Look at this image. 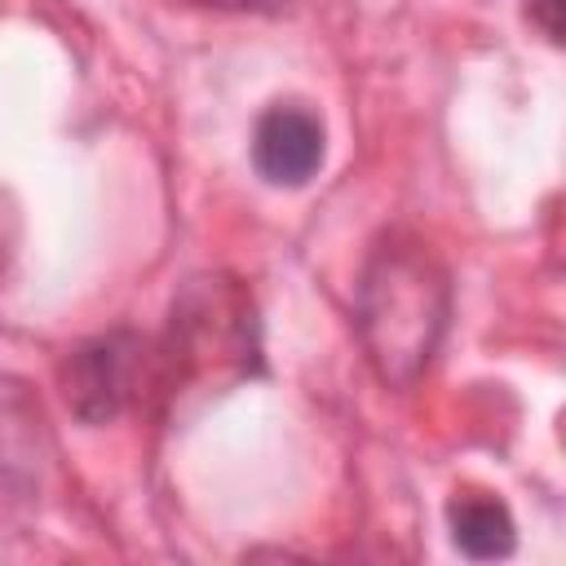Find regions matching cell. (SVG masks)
<instances>
[{"mask_svg":"<svg viewBox=\"0 0 566 566\" xmlns=\"http://www.w3.org/2000/svg\"><path fill=\"white\" fill-rule=\"evenodd\" d=\"M526 18L544 31L548 44H562V0H526Z\"/></svg>","mask_w":566,"mask_h":566,"instance_id":"obj_6","label":"cell"},{"mask_svg":"<svg viewBox=\"0 0 566 566\" xmlns=\"http://www.w3.org/2000/svg\"><path fill=\"white\" fill-rule=\"evenodd\" d=\"M447 517H451V539H455V548L464 557L491 562V557H509L513 553L517 531H513L509 509L495 495H478V491L455 495Z\"/></svg>","mask_w":566,"mask_h":566,"instance_id":"obj_5","label":"cell"},{"mask_svg":"<svg viewBox=\"0 0 566 566\" xmlns=\"http://www.w3.org/2000/svg\"><path fill=\"white\" fill-rule=\"evenodd\" d=\"M252 164L270 186H305L323 168V124L296 102L270 106L252 128Z\"/></svg>","mask_w":566,"mask_h":566,"instance_id":"obj_4","label":"cell"},{"mask_svg":"<svg viewBox=\"0 0 566 566\" xmlns=\"http://www.w3.org/2000/svg\"><path fill=\"white\" fill-rule=\"evenodd\" d=\"M252 301L234 279H195L172 310V371L203 376L221 367H248L252 345Z\"/></svg>","mask_w":566,"mask_h":566,"instance_id":"obj_2","label":"cell"},{"mask_svg":"<svg viewBox=\"0 0 566 566\" xmlns=\"http://www.w3.org/2000/svg\"><path fill=\"white\" fill-rule=\"evenodd\" d=\"M199 9H226V13H283L287 0H181Z\"/></svg>","mask_w":566,"mask_h":566,"instance_id":"obj_7","label":"cell"},{"mask_svg":"<svg viewBox=\"0 0 566 566\" xmlns=\"http://www.w3.org/2000/svg\"><path fill=\"white\" fill-rule=\"evenodd\" d=\"M142 354L146 349L133 332H106L75 345L62 363L66 407L88 424L119 416L142 385Z\"/></svg>","mask_w":566,"mask_h":566,"instance_id":"obj_3","label":"cell"},{"mask_svg":"<svg viewBox=\"0 0 566 566\" xmlns=\"http://www.w3.org/2000/svg\"><path fill=\"white\" fill-rule=\"evenodd\" d=\"M451 287L438 256L420 239L389 234L363 270L358 283V336L376 376L407 389L429 367L447 332Z\"/></svg>","mask_w":566,"mask_h":566,"instance_id":"obj_1","label":"cell"}]
</instances>
